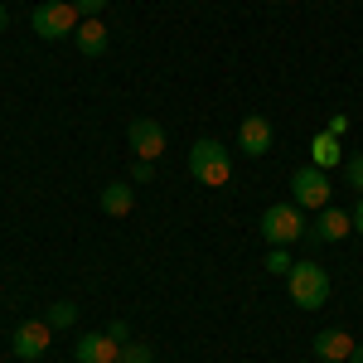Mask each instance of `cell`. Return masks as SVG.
<instances>
[{"label": "cell", "mask_w": 363, "mask_h": 363, "mask_svg": "<svg viewBox=\"0 0 363 363\" xmlns=\"http://www.w3.org/2000/svg\"><path fill=\"white\" fill-rule=\"evenodd\" d=\"M189 174H194V184H208V189H223L228 179H233V155H228L223 140L203 136L189 145Z\"/></svg>", "instance_id": "obj_1"}, {"label": "cell", "mask_w": 363, "mask_h": 363, "mask_svg": "<svg viewBox=\"0 0 363 363\" xmlns=\"http://www.w3.org/2000/svg\"><path fill=\"white\" fill-rule=\"evenodd\" d=\"M29 25H34V34H39V39L58 44V39H73V34H78L83 15L73 10V0H44V5H34Z\"/></svg>", "instance_id": "obj_2"}, {"label": "cell", "mask_w": 363, "mask_h": 363, "mask_svg": "<svg viewBox=\"0 0 363 363\" xmlns=\"http://www.w3.org/2000/svg\"><path fill=\"white\" fill-rule=\"evenodd\" d=\"M286 286H291V301L301 310H320L330 301V272H325L320 262H296L291 277H286Z\"/></svg>", "instance_id": "obj_3"}, {"label": "cell", "mask_w": 363, "mask_h": 363, "mask_svg": "<svg viewBox=\"0 0 363 363\" xmlns=\"http://www.w3.org/2000/svg\"><path fill=\"white\" fill-rule=\"evenodd\" d=\"M257 228H262V238H267L272 247H291V242L306 238V208H301V203H272Z\"/></svg>", "instance_id": "obj_4"}, {"label": "cell", "mask_w": 363, "mask_h": 363, "mask_svg": "<svg viewBox=\"0 0 363 363\" xmlns=\"http://www.w3.org/2000/svg\"><path fill=\"white\" fill-rule=\"evenodd\" d=\"M330 189H335L330 174L315 169V165H306V169L291 174V203H301V208H315V213H320V208L330 203Z\"/></svg>", "instance_id": "obj_5"}, {"label": "cell", "mask_w": 363, "mask_h": 363, "mask_svg": "<svg viewBox=\"0 0 363 363\" xmlns=\"http://www.w3.org/2000/svg\"><path fill=\"white\" fill-rule=\"evenodd\" d=\"M49 344H54V325H49V320H25V325L15 330V339H10L15 359H25V363L44 359V354H49Z\"/></svg>", "instance_id": "obj_6"}, {"label": "cell", "mask_w": 363, "mask_h": 363, "mask_svg": "<svg viewBox=\"0 0 363 363\" xmlns=\"http://www.w3.org/2000/svg\"><path fill=\"white\" fill-rule=\"evenodd\" d=\"M354 233V213H344V208H335V203H325L320 213H315V223L306 228L310 242H344Z\"/></svg>", "instance_id": "obj_7"}, {"label": "cell", "mask_w": 363, "mask_h": 363, "mask_svg": "<svg viewBox=\"0 0 363 363\" xmlns=\"http://www.w3.org/2000/svg\"><path fill=\"white\" fill-rule=\"evenodd\" d=\"M126 140H131V150H136L140 160H155V155L165 150V126H160L155 116H136V121L126 126Z\"/></svg>", "instance_id": "obj_8"}, {"label": "cell", "mask_w": 363, "mask_h": 363, "mask_svg": "<svg viewBox=\"0 0 363 363\" xmlns=\"http://www.w3.org/2000/svg\"><path fill=\"white\" fill-rule=\"evenodd\" d=\"M238 145H242V155H267L272 145H277V131H272V121L267 116H242V126H238Z\"/></svg>", "instance_id": "obj_9"}, {"label": "cell", "mask_w": 363, "mask_h": 363, "mask_svg": "<svg viewBox=\"0 0 363 363\" xmlns=\"http://www.w3.org/2000/svg\"><path fill=\"white\" fill-rule=\"evenodd\" d=\"M354 344H359V339H354V335H344V330H320L310 349H315V359H320V363H349Z\"/></svg>", "instance_id": "obj_10"}, {"label": "cell", "mask_w": 363, "mask_h": 363, "mask_svg": "<svg viewBox=\"0 0 363 363\" xmlns=\"http://www.w3.org/2000/svg\"><path fill=\"white\" fill-rule=\"evenodd\" d=\"M78 363H121V344L112 335H83L78 349H73Z\"/></svg>", "instance_id": "obj_11"}, {"label": "cell", "mask_w": 363, "mask_h": 363, "mask_svg": "<svg viewBox=\"0 0 363 363\" xmlns=\"http://www.w3.org/2000/svg\"><path fill=\"white\" fill-rule=\"evenodd\" d=\"M310 165L325 169V174H330L335 165H344V145H339V136H330V131H315V136H310Z\"/></svg>", "instance_id": "obj_12"}, {"label": "cell", "mask_w": 363, "mask_h": 363, "mask_svg": "<svg viewBox=\"0 0 363 363\" xmlns=\"http://www.w3.org/2000/svg\"><path fill=\"white\" fill-rule=\"evenodd\" d=\"M73 44H78V54H87V58L107 54V25H102V20H83L78 34H73Z\"/></svg>", "instance_id": "obj_13"}, {"label": "cell", "mask_w": 363, "mask_h": 363, "mask_svg": "<svg viewBox=\"0 0 363 363\" xmlns=\"http://www.w3.org/2000/svg\"><path fill=\"white\" fill-rule=\"evenodd\" d=\"M131 203H136V189H131V184H102V213L126 218V213H131Z\"/></svg>", "instance_id": "obj_14"}, {"label": "cell", "mask_w": 363, "mask_h": 363, "mask_svg": "<svg viewBox=\"0 0 363 363\" xmlns=\"http://www.w3.org/2000/svg\"><path fill=\"white\" fill-rule=\"evenodd\" d=\"M44 320H49L54 330H73V325H78V306H73V301H54Z\"/></svg>", "instance_id": "obj_15"}, {"label": "cell", "mask_w": 363, "mask_h": 363, "mask_svg": "<svg viewBox=\"0 0 363 363\" xmlns=\"http://www.w3.org/2000/svg\"><path fill=\"white\" fill-rule=\"evenodd\" d=\"M344 184H354V189H359L363 194V150H354V155H344Z\"/></svg>", "instance_id": "obj_16"}, {"label": "cell", "mask_w": 363, "mask_h": 363, "mask_svg": "<svg viewBox=\"0 0 363 363\" xmlns=\"http://www.w3.org/2000/svg\"><path fill=\"white\" fill-rule=\"evenodd\" d=\"M291 267H296V262H291V252H286V247L267 252V272H272V277H291Z\"/></svg>", "instance_id": "obj_17"}, {"label": "cell", "mask_w": 363, "mask_h": 363, "mask_svg": "<svg viewBox=\"0 0 363 363\" xmlns=\"http://www.w3.org/2000/svg\"><path fill=\"white\" fill-rule=\"evenodd\" d=\"M121 363H155V354H150V344H140V339H131V344L121 349Z\"/></svg>", "instance_id": "obj_18"}, {"label": "cell", "mask_w": 363, "mask_h": 363, "mask_svg": "<svg viewBox=\"0 0 363 363\" xmlns=\"http://www.w3.org/2000/svg\"><path fill=\"white\" fill-rule=\"evenodd\" d=\"M73 10H78L83 20H102V10H107V0H73Z\"/></svg>", "instance_id": "obj_19"}, {"label": "cell", "mask_w": 363, "mask_h": 363, "mask_svg": "<svg viewBox=\"0 0 363 363\" xmlns=\"http://www.w3.org/2000/svg\"><path fill=\"white\" fill-rule=\"evenodd\" d=\"M107 335H112L116 344L126 349V344H131V325H126V320H112V325H107Z\"/></svg>", "instance_id": "obj_20"}, {"label": "cell", "mask_w": 363, "mask_h": 363, "mask_svg": "<svg viewBox=\"0 0 363 363\" xmlns=\"http://www.w3.org/2000/svg\"><path fill=\"white\" fill-rule=\"evenodd\" d=\"M150 174H155V160H140V155H136V165H131V179H136V184H145Z\"/></svg>", "instance_id": "obj_21"}, {"label": "cell", "mask_w": 363, "mask_h": 363, "mask_svg": "<svg viewBox=\"0 0 363 363\" xmlns=\"http://www.w3.org/2000/svg\"><path fill=\"white\" fill-rule=\"evenodd\" d=\"M325 131H330V136H344V131H349V116H344V112H335V116H330V126H325Z\"/></svg>", "instance_id": "obj_22"}, {"label": "cell", "mask_w": 363, "mask_h": 363, "mask_svg": "<svg viewBox=\"0 0 363 363\" xmlns=\"http://www.w3.org/2000/svg\"><path fill=\"white\" fill-rule=\"evenodd\" d=\"M354 233L363 238V194H359V208H354Z\"/></svg>", "instance_id": "obj_23"}, {"label": "cell", "mask_w": 363, "mask_h": 363, "mask_svg": "<svg viewBox=\"0 0 363 363\" xmlns=\"http://www.w3.org/2000/svg\"><path fill=\"white\" fill-rule=\"evenodd\" d=\"M349 363H363V339L354 344V354H349Z\"/></svg>", "instance_id": "obj_24"}, {"label": "cell", "mask_w": 363, "mask_h": 363, "mask_svg": "<svg viewBox=\"0 0 363 363\" xmlns=\"http://www.w3.org/2000/svg\"><path fill=\"white\" fill-rule=\"evenodd\" d=\"M5 25H10V10H5V5H0V29H5Z\"/></svg>", "instance_id": "obj_25"}]
</instances>
